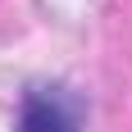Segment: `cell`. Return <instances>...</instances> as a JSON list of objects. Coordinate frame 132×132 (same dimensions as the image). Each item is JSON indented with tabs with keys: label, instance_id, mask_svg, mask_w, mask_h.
Returning a JSON list of instances; mask_svg holds the SVG:
<instances>
[{
	"label": "cell",
	"instance_id": "cell-1",
	"mask_svg": "<svg viewBox=\"0 0 132 132\" xmlns=\"http://www.w3.org/2000/svg\"><path fill=\"white\" fill-rule=\"evenodd\" d=\"M18 132H78V114L55 91H27L18 109Z\"/></svg>",
	"mask_w": 132,
	"mask_h": 132
}]
</instances>
